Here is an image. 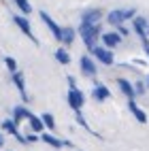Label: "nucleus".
<instances>
[{
	"mask_svg": "<svg viewBox=\"0 0 149 151\" xmlns=\"http://www.w3.org/2000/svg\"><path fill=\"white\" fill-rule=\"evenodd\" d=\"M79 36L83 38L85 47L92 51V49L98 45V38H100V24H98V26H92V24L81 22V26H79Z\"/></svg>",
	"mask_w": 149,
	"mask_h": 151,
	"instance_id": "1",
	"label": "nucleus"
},
{
	"mask_svg": "<svg viewBox=\"0 0 149 151\" xmlns=\"http://www.w3.org/2000/svg\"><path fill=\"white\" fill-rule=\"evenodd\" d=\"M134 15H136L134 9H115V11H111V13L107 15V22L115 28V26H119V24L128 22V19H132Z\"/></svg>",
	"mask_w": 149,
	"mask_h": 151,
	"instance_id": "2",
	"label": "nucleus"
},
{
	"mask_svg": "<svg viewBox=\"0 0 149 151\" xmlns=\"http://www.w3.org/2000/svg\"><path fill=\"white\" fill-rule=\"evenodd\" d=\"M89 53H92V58L96 60V62H100V64H104V66H111V64L115 62L113 51H111L109 47H104V45H96Z\"/></svg>",
	"mask_w": 149,
	"mask_h": 151,
	"instance_id": "3",
	"label": "nucleus"
},
{
	"mask_svg": "<svg viewBox=\"0 0 149 151\" xmlns=\"http://www.w3.org/2000/svg\"><path fill=\"white\" fill-rule=\"evenodd\" d=\"M68 104H71L73 111H81L83 104H85V96L79 87H71L68 89Z\"/></svg>",
	"mask_w": 149,
	"mask_h": 151,
	"instance_id": "4",
	"label": "nucleus"
},
{
	"mask_svg": "<svg viewBox=\"0 0 149 151\" xmlns=\"http://www.w3.org/2000/svg\"><path fill=\"white\" fill-rule=\"evenodd\" d=\"M79 68H81V73L85 77H96L98 75V66H96V60L92 55H81L79 60Z\"/></svg>",
	"mask_w": 149,
	"mask_h": 151,
	"instance_id": "5",
	"label": "nucleus"
},
{
	"mask_svg": "<svg viewBox=\"0 0 149 151\" xmlns=\"http://www.w3.org/2000/svg\"><path fill=\"white\" fill-rule=\"evenodd\" d=\"M2 130H4L6 134L15 136L19 143H26V136L19 132V128H17V122H15V119H4V122H2Z\"/></svg>",
	"mask_w": 149,
	"mask_h": 151,
	"instance_id": "6",
	"label": "nucleus"
},
{
	"mask_svg": "<svg viewBox=\"0 0 149 151\" xmlns=\"http://www.w3.org/2000/svg\"><path fill=\"white\" fill-rule=\"evenodd\" d=\"M122 34L117 32V30H111V32H104V34H100V41H102V45L104 47H109V49H113V47H117L119 43H122Z\"/></svg>",
	"mask_w": 149,
	"mask_h": 151,
	"instance_id": "7",
	"label": "nucleus"
},
{
	"mask_svg": "<svg viewBox=\"0 0 149 151\" xmlns=\"http://www.w3.org/2000/svg\"><path fill=\"white\" fill-rule=\"evenodd\" d=\"M13 22L17 24V28L22 30V32H24V34H26V36H28L32 43H38V41H36V36L32 34V26H30V22H28L26 17H22V15H15V17H13Z\"/></svg>",
	"mask_w": 149,
	"mask_h": 151,
	"instance_id": "8",
	"label": "nucleus"
},
{
	"mask_svg": "<svg viewBox=\"0 0 149 151\" xmlns=\"http://www.w3.org/2000/svg\"><path fill=\"white\" fill-rule=\"evenodd\" d=\"M102 11L100 9H89V11H85L83 15H81V22H85V24H92V26H98L102 22Z\"/></svg>",
	"mask_w": 149,
	"mask_h": 151,
	"instance_id": "9",
	"label": "nucleus"
},
{
	"mask_svg": "<svg viewBox=\"0 0 149 151\" xmlns=\"http://www.w3.org/2000/svg\"><path fill=\"white\" fill-rule=\"evenodd\" d=\"M41 19H43V24L49 28V32H51V34L55 36V41L60 43V34H62V28H60V26L53 22V19H51V15H47L45 11H41Z\"/></svg>",
	"mask_w": 149,
	"mask_h": 151,
	"instance_id": "10",
	"label": "nucleus"
},
{
	"mask_svg": "<svg viewBox=\"0 0 149 151\" xmlns=\"http://www.w3.org/2000/svg\"><path fill=\"white\" fill-rule=\"evenodd\" d=\"M117 87L122 89V94L128 98V100H132V98H136V89H134V85L128 81V79H124V77H119L117 79Z\"/></svg>",
	"mask_w": 149,
	"mask_h": 151,
	"instance_id": "11",
	"label": "nucleus"
},
{
	"mask_svg": "<svg viewBox=\"0 0 149 151\" xmlns=\"http://www.w3.org/2000/svg\"><path fill=\"white\" fill-rule=\"evenodd\" d=\"M41 140H43L45 145H49V147H55V149L71 147V143H68V140H60V138H55L53 134H45V132H41Z\"/></svg>",
	"mask_w": 149,
	"mask_h": 151,
	"instance_id": "12",
	"label": "nucleus"
},
{
	"mask_svg": "<svg viewBox=\"0 0 149 151\" xmlns=\"http://www.w3.org/2000/svg\"><path fill=\"white\" fill-rule=\"evenodd\" d=\"M128 109H130V113L136 117V122H138V124H147V113L136 104V100H134V98H132V100H128Z\"/></svg>",
	"mask_w": 149,
	"mask_h": 151,
	"instance_id": "13",
	"label": "nucleus"
},
{
	"mask_svg": "<svg viewBox=\"0 0 149 151\" xmlns=\"http://www.w3.org/2000/svg\"><path fill=\"white\" fill-rule=\"evenodd\" d=\"M11 79H13L15 87L19 89V94H22V98H24V100H28L30 96L26 94V79H24V73H19V70H15V73H11Z\"/></svg>",
	"mask_w": 149,
	"mask_h": 151,
	"instance_id": "14",
	"label": "nucleus"
},
{
	"mask_svg": "<svg viewBox=\"0 0 149 151\" xmlns=\"http://www.w3.org/2000/svg\"><path fill=\"white\" fill-rule=\"evenodd\" d=\"M92 96H94V100H98V102H104V100H109L111 92H109V87H107V85L96 83V85H94V89H92Z\"/></svg>",
	"mask_w": 149,
	"mask_h": 151,
	"instance_id": "15",
	"label": "nucleus"
},
{
	"mask_svg": "<svg viewBox=\"0 0 149 151\" xmlns=\"http://www.w3.org/2000/svg\"><path fill=\"white\" fill-rule=\"evenodd\" d=\"M132 28H134V32L141 36V38L147 36V19H145V17L134 15V17H132Z\"/></svg>",
	"mask_w": 149,
	"mask_h": 151,
	"instance_id": "16",
	"label": "nucleus"
},
{
	"mask_svg": "<svg viewBox=\"0 0 149 151\" xmlns=\"http://www.w3.org/2000/svg\"><path fill=\"white\" fill-rule=\"evenodd\" d=\"M75 36H77V32H75V28H62V34H60V43H62L64 47H68V45H73L75 43Z\"/></svg>",
	"mask_w": 149,
	"mask_h": 151,
	"instance_id": "17",
	"label": "nucleus"
},
{
	"mask_svg": "<svg viewBox=\"0 0 149 151\" xmlns=\"http://www.w3.org/2000/svg\"><path fill=\"white\" fill-rule=\"evenodd\" d=\"M28 124H30V130H32V132H36V134H41L43 130H45L43 119H41V117H36L34 113H30V115H28Z\"/></svg>",
	"mask_w": 149,
	"mask_h": 151,
	"instance_id": "18",
	"label": "nucleus"
},
{
	"mask_svg": "<svg viewBox=\"0 0 149 151\" xmlns=\"http://www.w3.org/2000/svg\"><path fill=\"white\" fill-rule=\"evenodd\" d=\"M55 60H58L62 66H68V64H71V55H68V51H66L64 47H58V49H55Z\"/></svg>",
	"mask_w": 149,
	"mask_h": 151,
	"instance_id": "19",
	"label": "nucleus"
},
{
	"mask_svg": "<svg viewBox=\"0 0 149 151\" xmlns=\"http://www.w3.org/2000/svg\"><path fill=\"white\" fill-rule=\"evenodd\" d=\"M28 115H30V111H28L26 106H22V104L13 109V119H15L17 124H19V122H24V119H28Z\"/></svg>",
	"mask_w": 149,
	"mask_h": 151,
	"instance_id": "20",
	"label": "nucleus"
},
{
	"mask_svg": "<svg viewBox=\"0 0 149 151\" xmlns=\"http://www.w3.org/2000/svg\"><path fill=\"white\" fill-rule=\"evenodd\" d=\"M41 119H43V124H45V128H47V130H55V119H53V115H51V113H43V115H41Z\"/></svg>",
	"mask_w": 149,
	"mask_h": 151,
	"instance_id": "21",
	"label": "nucleus"
},
{
	"mask_svg": "<svg viewBox=\"0 0 149 151\" xmlns=\"http://www.w3.org/2000/svg\"><path fill=\"white\" fill-rule=\"evenodd\" d=\"M15 4L19 6V11L24 15H30L32 13V6H30V0H15Z\"/></svg>",
	"mask_w": 149,
	"mask_h": 151,
	"instance_id": "22",
	"label": "nucleus"
},
{
	"mask_svg": "<svg viewBox=\"0 0 149 151\" xmlns=\"http://www.w3.org/2000/svg\"><path fill=\"white\" fill-rule=\"evenodd\" d=\"M4 66L9 68V73H15V70H17V60L11 58V55H6L4 58Z\"/></svg>",
	"mask_w": 149,
	"mask_h": 151,
	"instance_id": "23",
	"label": "nucleus"
},
{
	"mask_svg": "<svg viewBox=\"0 0 149 151\" xmlns=\"http://www.w3.org/2000/svg\"><path fill=\"white\" fill-rule=\"evenodd\" d=\"M115 28H117V32L122 34V36H126V34H128V28H126L124 24H119V26H115Z\"/></svg>",
	"mask_w": 149,
	"mask_h": 151,
	"instance_id": "24",
	"label": "nucleus"
},
{
	"mask_svg": "<svg viewBox=\"0 0 149 151\" xmlns=\"http://www.w3.org/2000/svg\"><path fill=\"white\" fill-rule=\"evenodd\" d=\"M34 140H38V134H36V132H32V134L26 136V143H34Z\"/></svg>",
	"mask_w": 149,
	"mask_h": 151,
	"instance_id": "25",
	"label": "nucleus"
},
{
	"mask_svg": "<svg viewBox=\"0 0 149 151\" xmlns=\"http://www.w3.org/2000/svg\"><path fill=\"white\" fill-rule=\"evenodd\" d=\"M134 89H136V96H138V94H143V92H145V85H143L141 81H138V83L134 85Z\"/></svg>",
	"mask_w": 149,
	"mask_h": 151,
	"instance_id": "26",
	"label": "nucleus"
},
{
	"mask_svg": "<svg viewBox=\"0 0 149 151\" xmlns=\"http://www.w3.org/2000/svg\"><path fill=\"white\" fill-rule=\"evenodd\" d=\"M143 49H145V53L149 58V41H147V36H143Z\"/></svg>",
	"mask_w": 149,
	"mask_h": 151,
	"instance_id": "27",
	"label": "nucleus"
},
{
	"mask_svg": "<svg viewBox=\"0 0 149 151\" xmlns=\"http://www.w3.org/2000/svg\"><path fill=\"white\" fill-rule=\"evenodd\" d=\"M68 79V85H71V87H77V81H75V77H66Z\"/></svg>",
	"mask_w": 149,
	"mask_h": 151,
	"instance_id": "28",
	"label": "nucleus"
},
{
	"mask_svg": "<svg viewBox=\"0 0 149 151\" xmlns=\"http://www.w3.org/2000/svg\"><path fill=\"white\" fill-rule=\"evenodd\" d=\"M2 145H4V140H2V136H0V147H2Z\"/></svg>",
	"mask_w": 149,
	"mask_h": 151,
	"instance_id": "29",
	"label": "nucleus"
},
{
	"mask_svg": "<svg viewBox=\"0 0 149 151\" xmlns=\"http://www.w3.org/2000/svg\"><path fill=\"white\" fill-rule=\"evenodd\" d=\"M147 85H149V75H147Z\"/></svg>",
	"mask_w": 149,
	"mask_h": 151,
	"instance_id": "30",
	"label": "nucleus"
},
{
	"mask_svg": "<svg viewBox=\"0 0 149 151\" xmlns=\"http://www.w3.org/2000/svg\"><path fill=\"white\" fill-rule=\"evenodd\" d=\"M147 34H149V26H147Z\"/></svg>",
	"mask_w": 149,
	"mask_h": 151,
	"instance_id": "31",
	"label": "nucleus"
}]
</instances>
